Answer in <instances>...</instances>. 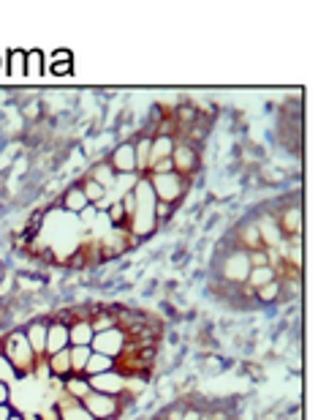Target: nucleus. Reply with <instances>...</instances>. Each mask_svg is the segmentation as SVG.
Listing matches in <instances>:
<instances>
[{"label":"nucleus","mask_w":318,"mask_h":420,"mask_svg":"<svg viewBox=\"0 0 318 420\" xmlns=\"http://www.w3.org/2000/svg\"><path fill=\"white\" fill-rule=\"evenodd\" d=\"M92 349L90 347H68V358H71V374L85 377V366L90 360Z\"/></svg>","instance_id":"nucleus-24"},{"label":"nucleus","mask_w":318,"mask_h":420,"mask_svg":"<svg viewBox=\"0 0 318 420\" xmlns=\"http://www.w3.org/2000/svg\"><path fill=\"white\" fill-rule=\"evenodd\" d=\"M82 406H85L95 420H117L120 418V412L125 409V396H104V393L90 390V393L82 399Z\"/></svg>","instance_id":"nucleus-4"},{"label":"nucleus","mask_w":318,"mask_h":420,"mask_svg":"<svg viewBox=\"0 0 318 420\" xmlns=\"http://www.w3.org/2000/svg\"><path fill=\"white\" fill-rule=\"evenodd\" d=\"M90 180H95V183H101V186L109 191V188L115 186V178H117V172L109 167V161H98V164H92L90 175H88Z\"/></svg>","instance_id":"nucleus-22"},{"label":"nucleus","mask_w":318,"mask_h":420,"mask_svg":"<svg viewBox=\"0 0 318 420\" xmlns=\"http://www.w3.org/2000/svg\"><path fill=\"white\" fill-rule=\"evenodd\" d=\"M106 218H109L112 227H122V224H125V208H122L120 200H117V203H109V208H106Z\"/></svg>","instance_id":"nucleus-30"},{"label":"nucleus","mask_w":318,"mask_h":420,"mask_svg":"<svg viewBox=\"0 0 318 420\" xmlns=\"http://www.w3.org/2000/svg\"><path fill=\"white\" fill-rule=\"evenodd\" d=\"M82 191H85V197H88V203L95 208V210H101V208H109V205L104 203L106 200V188L101 186V183H95V180H90V178H85L82 183Z\"/></svg>","instance_id":"nucleus-20"},{"label":"nucleus","mask_w":318,"mask_h":420,"mask_svg":"<svg viewBox=\"0 0 318 420\" xmlns=\"http://www.w3.org/2000/svg\"><path fill=\"white\" fill-rule=\"evenodd\" d=\"M248 273H250L248 251L245 249L228 251L226 257H223V262H221V279L226 281V284H231V287H240V284H245Z\"/></svg>","instance_id":"nucleus-5"},{"label":"nucleus","mask_w":318,"mask_h":420,"mask_svg":"<svg viewBox=\"0 0 318 420\" xmlns=\"http://www.w3.org/2000/svg\"><path fill=\"white\" fill-rule=\"evenodd\" d=\"M63 393L65 396H71L76 401H82L88 393H90V382H88V377H68V379H63Z\"/></svg>","instance_id":"nucleus-21"},{"label":"nucleus","mask_w":318,"mask_h":420,"mask_svg":"<svg viewBox=\"0 0 318 420\" xmlns=\"http://www.w3.org/2000/svg\"><path fill=\"white\" fill-rule=\"evenodd\" d=\"M14 415V406L11 404H0V420H9Z\"/></svg>","instance_id":"nucleus-39"},{"label":"nucleus","mask_w":318,"mask_h":420,"mask_svg":"<svg viewBox=\"0 0 318 420\" xmlns=\"http://www.w3.org/2000/svg\"><path fill=\"white\" fill-rule=\"evenodd\" d=\"M147 180H150L152 191H155V200L171 205V208L180 203L182 197H185V191H188V180L180 178L177 172H169V175H147Z\"/></svg>","instance_id":"nucleus-3"},{"label":"nucleus","mask_w":318,"mask_h":420,"mask_svg":"<svg viewBox=\"0 0 318 420\" xmlns=\"http://www.w3.org/2000/svg\"><path fill=\"white\" fill-rule=\"evenodd\" d=\"M134 200H137V208H134V216L128 218V235H131V243H139L144 237H150L155 230H158V218H155V191H152L147 175H142L134 186Z\"/></svg>","instance_id":"nucleus-1"},{"label":"nucleus","mask_w":318,"mask_h":420,"mask_svg":"<svg viewBox=\"0 0 318 420\" xmlns=\"http://www.w3.org/2000/svg\"><path fill=\"white\" fill-rule=\"evenodd\" d=\"M88 382H90V390L104 393V396H122L125 393V374L117 372V369L88 377Z\"/></svg>","instance_id":"nucleus-8"},{"label":"nucleus","mask_w":318,"mask_h":420,"mask_svg":"<svg viewBox=\"0 0 318 420\" xmlns=\"http://www.w3.org/2000/svg\"><path fill=\"white\" fill-rule=\"evenodd\" d=\"M60 208L65 210V213H79V216L90 208V203H88V197H85V191H82L79 183H74L71 188H65V191H63Z\"/></svg>","instance_id":"nucleus-16"},{"label":"nucleus","mask_w":318,"mask_h":420,"mask_svg":"<svg viewBox=\"0 0 318 420\" xmlns=\"http://www.w3.org/2000/svg\"><path fill=\"white\" fill-rule=\"evenodd\" d=\"M46 325H49V319H33L31 325L25 327V339L31 344L33 355L38 358V363L46 358Z\"/></svg>","instance_id":"nucleus-12"},{"label":"nucleus","mask_w":318,"mask_h":420,"mask_svg":"<svg viewBox=\"0 0 318 420\" xmlns=\"http://www.w3.org/2000/svg\"><path fill=\"white\" fill-rule=\"evenodd\" d=\"M201 418V409H198V406H185V412H182V420H198Z\"/></svg>","instance_id":"nucleus-37"},{"label":"nucleus","mask_w":318,"mask_h":420,"mask_svg":"<svg viewBox=\"0 0 318 420\" xmlns=\"http://www.w3.org/2000/svg\"><path fill=\"white\" fill-rule=\"evenodd\" d=\"M52 63H71L74 58H71V52L68 49H58V52H52V58H49Z\"/></svg>","instance_id":"nucleus-36"},{"label":"nucleus","mask_w":318,"mask_h":420,"mask_svg":"<svg viewBox=\"0 0 318 420\" xmlns=\"http://www.w3.org/2000/svg\"><path fill=\"white\" fill-rule=\"evenodd\" d=\"M71 68H74V61L71 63H52L49 71H52L55 77H65V74H71Z\"/></svg>","instance_id":"nucleus-35"},{"label":"nucleus","mask_w":318,"mask_h":420,"mask_svg":"<svg viewBox=\"0 0 318 420\" xmlns=\"http://www.w3.org/2000/svg\"><path fill=\"white\" fill-rule=\"evenodd\" d=\"M0 352L6 355V360L11 363V369L16 372V377H36L38 369V358L33 355L31 344L25 339V330H11L9 336H3L0 342Z\"/></svg>","instance_id":"nucleus-2"},{"label":"nucleus","mask_w":318,"mask_h":420,"mask_svg":"<svg viewBox=\"0 0 318 420\" xmlns=\"http://www.w3.org/2000/svg\"><path fill=\"white\" fill-rule=\"evenodd\" d=\"M248 262H250V267H270V265H267V254H264V249L248 251Z\"/></svg>","instance_id":"nucleus-32"},{"label":"nucleus","mask_w":318,"mask_h":420,"mask_svg":"<svg viewBox=\"0 0 318 420\" xmlns=\"http://www.w3.org/2000/svg\"><path fill=\"white\" fill-rule=\"evenodd\" d=\"M283 297V281L275 279L270 284H264V287H258L256 290V300L258 303H264V306H270V303H277Z\"/></svg>","instance_id":"nucleus-23"},{"label":"nucleus","mask_w":318,"mask_h":420,"mask_svg":"<svg viewBox=\"0 0 318 420\" xmlns=\"http://www.w3.org/2000/svg\"><path fill=\"white\" fill-rule=\"evenodd\" d=\"M106 161H109V167L117 172V175H137V153H134V142L131 140L120 142Z\"/></svg>","instance_id":"nucleus-9"},{"label":"nucleus","mask_w":318,"mask_h":420,"mask_svg":"<svg viewBox=\"0 0 318 420\" xmlns=\"http://www.w3.org/2000/svg\"><path fill=\"white\" fill-rule=\"evenodd\" d=\"M41 77L44 74V55L38 49H28L25 52V77Z\"/></svg>","instance_id":"nucleus-28"},{"label":"nucleus","mask_w":318,"mask_h":420,"mask_svg":"<svg viewBox=\"0 0 318 420\" xmlns=\"http://www.w3.org/2000/svg\"><path fill=\"white\" fill-rule=\"evenodd\" d=\"M275 218H277V227H280L283 237H297L302 232V208L300 205H288L286 210Z\"/></svg>","instance_id":"nucleus-14"},{"label":"nucleus","mask_w":318,"mask_h":420,"mask_svg":"<svg viewBox=\"0 0 318 420\" xmlns=\"http://www.w3.org/2000/svg\"><path fill=\"white\" fill-rule=\"evenodd\" d=\"M0 66H3V61H0Z\"/></svg>","instance_id":"nucleus-41"},{"label":"nucleus","mask_w":318,"mask_h":420,"mask_svg":"<svg viewBox=\"0 0 318 420\" xmlns=\"http://www.w3.org/2000/svg\"><path fill=\"white\" fill-rule=\"evenodd\" d=\"M171 164H174V172L188 180L191 172H196L198 167V150L191 145V142H174V150H171Z\"/></svg>","instance_id":"nucleus-7"},{"label":"nucleus","mask_w":318,"mask_h":420,"mask_svg":"<svg viewBox=\"0 0 318 420\" xmlns=\"http://www.w3.org/2000/svg\"><path fill=\"white\" fill-rule=\"evenodd\" d=\"M0 404H11V385L0 382Z\"/></svg>","instance_id":"nucleus-38"},{"label":"nucleus","mask_w":318,"mask_h":420,"mask_svg":"<svg viewBox=\"0 0 318 420\" xmlns=\"http://www.w3.org/2000/svg\"><path fill=\"white\" fill-rule=\"evenodd\" d=\"M68 347H71L68 344V322L60 317L49 319V325H46V355H55V352L68 349Z\"/></svg>","instance_id":"nucleus-10"},{"label":"nucleus","mask_w":318,"mask_h":420,"mask_svg":"<svg viewBox=\"0 0 318 420\" xmlns=\"http://www.w3.org/2000/svg\"><path fill=\"white\" fill-rule=\"evenodd\" d=\"M55 412H58V420H95L82 406V401H76V399H71V396H65V393H60L58 396V401H55Z\"/></svg>","instance_id":"nucleus-11"},{"label":"nucleus","mask_w":318,"mask_h":420,"mask_svg":"<svg viewBox=\"0 0 318 420\" xmlns=\"http://www.w3.org/2000/svg\"><path fill=\"white\" fill-rule=\"evenodd\" d=\"M90 325L95 333H104V330H112L117 327V314L115 312H106V309H95L90 314Z\"/></svg>","instance_id":"nucleus-26"},{"label":"nucleus","mask_w":318,"mask_h":420,"mask_svg":"<svg viewBox=\"0 0 318 420\" xmlns=\"http://www.w3.org/2000/svg\"><path fill=\"white\" fill-rule=\"evenodd\" d=\"M6 71H9L11 77H25V49H11V52H9Z\"/></svg>","instance_id":"nucleus-29"},{"label":"nucleus","mask_w":318,"mask_h":420,"mask_svg":"<svg viewBox=\"0 0 318 420\" xmlns=\"http://www.w3.org/2000/svg\"><path fill=\"white\" fill-rule=\"evenodd\" d=\"M174 213V208L171 205H166V203H155V218H158V224H164L169 216Z\"/></svg>","instance_id":"nucleus-34"},{"label":"nucleus","mask_w":318,"mask_h":420,"mask_svg":"<svg viewBox=\"0 0 318 420\" xmlns=\"http://www.w3.org/2000/svg\"><path fill=\"white\" fill-rule=\"evenodd\" d=\"M19 377H16V372L11 369V363L6 360V355L0 352V382H6V385H11V382H16Z\"/></svg>","instance_id":"nucleus-31"},{"label":"nucleus","mask_w":318,"mask_h":420,"mask_svg":"<svg viewBox=\"0 0 318 420\" xmlns=\"http://www.w3.org/2000/svg\"><path fill=\"white\" fill-rule=\"evenodd\" d=\"M44 366H46V372H49L52 379H68V377H74V374H71L68 349H60V352H55V355H46Z\"/></svg>","instance_id":"nucleus-15"},{"label":"nucleus","mask_w":318,"mask_h":420,"mask_svg":"<svg viewBox=\"0 0 318 420\" xmlns=\"http://www.w3.org/2000/svg\"><path fill=\"white\" fill-rule=\"evenodd\" d=\"M275 279H277V276H275L272 267H250L245 284H248L250 290H258V287H264V284H270V281H275Z\"/></svg>","instance_id":"nucleus-27"},{"label":"nucleus","mask_w":318,"mask_h":420,"mask_svg":"<svg viewBox=\"0 0 318 420\" xmlns=\"http://www.w3.org/2000/svg\"><path fill=\"white\" fill-rule=\"evenodd\" d=\"M150 145H152L150 134H142V137L134 142V153H137V175H147V170H150Z\"/></svg>","instance_id":"nucleus-19"},{"label":"nucleus","mask_w":318,"mask_h":420,"mask_svg":"<svg viewBox=\"0 0 318 420\" xmlns=\"http://www.w3.org/2000/svg\"><path fill=\"white\" fill-rule=\"evenodd\" d=\"M128 342V333L120 330V327H112V330H104V333H95L92 336L90 349L98 352V355H106V358L117 360L122 355V347Z\"/></svg>","instance_id":"nucleus-6"},{"label":"nucleus","mask_w":318,"mask_h":420,"mask_svg":"<svg viewBox=\"0 0 318 420\" xmlns=\"http://www.w3.org/2000/svg\"><path fill=\"white\" fill-rule=\"evenodd\" d=\"M174 137H166V134H155L150 145V167L164 161V158H171V150H174ZM150 172V170H147Z\"/></svg>","instance_id":"nucleus-17"},{"label":"nucleus","mask_w":318,"mask_h":420,"mask_svg":"<svg viewBox=\"0 0 318 420\" xmlns=\"http://www.w3.org/2000/svg\"><path fill=\"white\" fill-rule=\"evenodd\" d=\"M9 420H25V415H22V412H16V409H14V415H11Z\"/></svg>","instance_id":"nucleus-40"},{"label":"nucleus","mask_w":318,"mask_h":420,"mask_svg":"<svg viewBox=\"0 0 318 420\" xmlns=\"http://www.w3.org/2000/svg\"><path fill=\"white\" fill-rule=\"evenodd\" d=\"M185 401H177V404H171L166 409V412H164V415H161V420H182V412H185Z\"/></svg>","instance_id":"nucleus-33"},{"label":"nucleus","mask_w":318,"mask_h":420,"mask_svg":"<svg viewBox=\"0 0 318 420\" xmlns=\"http://www.w3.org/2000/svg\"><path fill=\"white\" fill-rule=\"evenodd\" d=\"M112 369H117V360H112V358H106V355L92 352L90 360H88V366H85V377H95V374L112 372Z\"/></svg>","instance_id":"nucleus-25"},{"label":"nucleus","mask_w":318,"mask_h":420,"mask_svg":"<svg viewBox=\"0 0 318 420\" xmlns=\"http://www.w3.org/2000/svg\"><path fill=\"white\" fill-rule=\"evenodd\" d=\"M256 227H258V235H261L264 249H267V246H280V243H283V232H280V227H277L275 213H261V216L256 218Z\"/></svg>","instance_id":"nucleus-13"},{"label":"nucleus","mask_w":318,"mask_h":420,"mask_svg":"<svg viewBox=\"0 0 318 420\" xmlns=\"http://www.w3.org/2000/svg\"><path fill=\"white\" fill-rule=\"evenodd\" d=\"M237 240H240V249H245V251L264 249V243H261V235H258L256 221H245L243 227H240V232H237Z\"/></svg>","instance_id":"nucleus-18"}]
</instances>
